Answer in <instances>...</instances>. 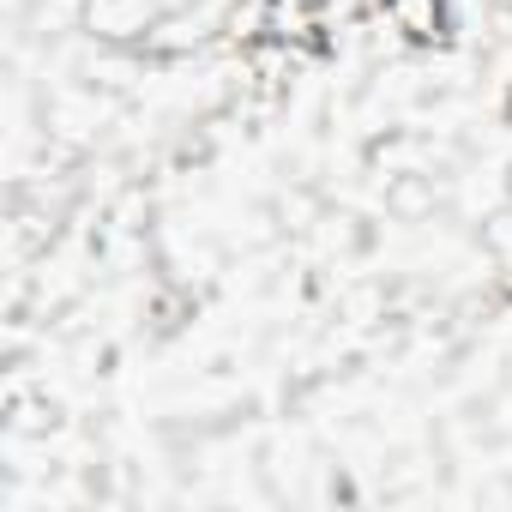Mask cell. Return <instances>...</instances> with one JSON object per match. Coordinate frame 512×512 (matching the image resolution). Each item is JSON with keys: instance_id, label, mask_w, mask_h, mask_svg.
I'll return each instance as SVG.
<instances>
[{"instance_id": "1", "label": "cell", "mask_w": 512, "mask_h": 512, "mask_svg": "<svg viewBox=\"0 0 512 512\" xmlns=\"http://www.w3.org/2000/svg\"><path fill=\"white\" fill-rule=\"evenodd\" d=\"M151 19H157L151 0H91L85 7V25L97 37H139V31H151Z\"/></svg>"}, {"instance_id": "2", "label": "cell", "mask_w": 512, "mask_h": 512, "mask_svg": "<svg viewBox=\"0 0 512 512\" xmlns=\"http://www.w3.org/2000/svg\"><path fill=\"white\" fill-rule=\"evenodd\" d=\"M386 13H392V25H398L404 37H416V43L440 37V0H386Z\"/></svg>"}]
</instances>
